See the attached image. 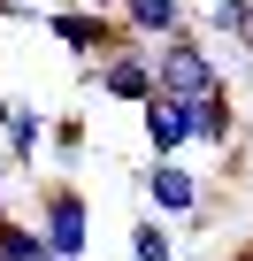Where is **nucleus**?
Segmentation results:
<instances>
[{
    "label": "nucleus",
    "mask_w": 253,
    "mask_h": 261,
    "mask_svg": "<svg viewBox=\"0 0 253 261\" xmlns=\"http://www.w3.org/2000/svg\"><path fill=\"white\" fill-rule=\"evenodd\" d=\"M215 85H222V62H215V46H207V31H200V23H184V31L154 39V92L200 100V92H215Z\"/></svg>",
    "instance_id": "nucleus-1"
},
{
    "label": "nucleus",
    "mask_w": 253,
    "mask_h": 261,
    "mask_svg": "<svg viewBox=\"0 0 253 261\" xmlns=\"http://www.w3.org/2000/svg\"><path fill=\"white\" fill-rule=\"evenodd\" d=\"M39 238H46V253L54 261H85L92 253V200L77 192V185H39Z\"/></svg>",
    "instance_id": "nucleus-2"
},
{
    "label": "nucleus",
    "mask_w": 253,
    "mask_h": 261,
    "mask_svg": "<svg viewBox=\"0 0 253 261\" xmlns=\"http://www.w3.org/2000/svg\"><path fill=\"white\" fill-rule=\"evenodd\" d=\"M39 23H46V31H54V46H62V54H77V62H100V54H115L123 39H131V31H123V16H100V8H85V0H69V8H46Z\"/></svg>",
    "instance_id": "nucleus-3"
},
{
    "label": "nucleus",
    "mask_w": 253,
    "mask_h": 261,
    "mask_svg": "<svg viewBox=\"0 0 253 261\" xmlns=\"http://www.w3.org/2000/svg\"><path fill=\"white\" fill-rule=\"evenodd\" d=\"M92 92L115 100V108L154 100V46H146V39H123L115 54H100V62H92Z\"/></svg>",
    "instance_id": "nucleus-4"
},
{
    "label": "nucleus",
    "mask_w": 253,
    "mask_h": 261,
    "mask_svg": "<svg viewBox=\"0 0 253 261\" xmlns=\"http://www.w3.org/2000/svg\"><path fill=\"white\" fill-rule=\"evenodd\" d=\"M138 192H146V207H154L161 223H184V215L207 200V185H200V177H192L177 154H154V162L138 169Z\"/></svg>",
    "instance_id": "nucleus-5"
},
{
    "label": "nucleus",
    "mask_w": 253,
    "mask_h": 261,
    "mask_svg": "<svg viewBox=\"0 0 253 261\" xmlns=\"http://www.w3.org/2000/svg\"><path fill=\"white\" fill-rule=\"evenodd\" d=\"M138 139H146V154H184L192 146V100H177V92L138 100Z\"/></svg>",
    "instance_id": "nucleus-6"
},
{
    "label": "nucleus",
    "mask_w": 253,
    "mask_h": 261,
    "mask_svg": "<svg viewBox=\"0 0 253 261\" xmlns=\"http://www.w3.org/2000/svg\"><path fill=\"white\" fill-rule=\"evenodd\" d=\"M192 146H207V154L238 146V100H230V85H215V92L192 100Z\"/></svg>",
    "instance_id": "nucleus-7"
},
{
    "label": "nucleus",
    "mask_w": 253,
    "mask_h": 261,
    "mask_svg": "<svg viewBox=\"0 0 253 261\" xmlns=\"http://www.w3.org/2000/svg\"><path fill=\"white\" fill-rule=\"evenodd\" d=\"M0 130H8V169H31V162L46 154V130H54V115H46L39 100H16Z\"/></svg>",
    "instance_id": "nucleus-8"
},
{
    "label": "nucleus",
    "mask_w": 253,
    "mask_h": 261,
    "mask_svg": "<svg viewBox=\"0 0 253 261\" xmlns=\"http://www.w3.org/2000/svg\"><path fill=\"white\" fill-rule=\"evenodd\" d=\"M192 23V0H123V31L131 39H169V31H184Z\"/></svg>",
    "instance_id": "nucleus-9"
},
{
    "label": "nucleus",
    "mask_w": 253,
    "mask_h": 261,
    "mask_svg": "<svg viewBox=\"0 0 253 261\" xmlns=\"http://www.w3.org/2000/svg\"><path fill=\"white\" fill-rule=\"evenodd\" d=\"M131 261H177V230L161 215H138L131 223Z\"/></svg>",
    "instance_id": "nucleus-10"
},
{
    "label": "nucleus",
    "mask_w": 253,
    "mask_h": 261,
    "mask_svg": "<svg viewBox=\"0 0 253 261\" xmlns=\"http://www.w3.org/2000/svg\"><path fill=\"white\" fill-rule=\"evenodd\" d=\"M39 253H46L39 223H23V215H0V261H39Z\"/></svg>",
    "instance_id": "nucleus-11"
},
{
    "label": "nucleus",
    "mask_w": 253,
    "mask_h": 261,
    "mask_svg": "<svg viewBox=\"0 0 253 261\" xmlns=\"http://www.w3.org/2000/svg\"><path fill=\"white\" fill-rule=\"evenodd\" d=\"M46 146H54L62 162H77V154H85V115H62V123L46 130Z\"/></svg>",
    "instance_id": "nucleus-12"
},
{
    "label": "nucleus",
    "mask_w": 253,
    "mask_h": 261,
    "mask_svg": "<svg viewBox=\"0 0 253 261\" xmlns=\"http://www.w3.org/2000/svg\"><path fill=\"white\" fill-rule=\"evenodd\" d=\"M46 8H69V0H0V16H46Z\"/></svg>",
    "instance_id": "nucleus-13"
},
{
    "label": "nucleus",
    "mask_w": 253,
    "mask_h": 261,
    "mask_svg": "<svg viewBox=\"0 0 253 261\" xmlns=\"http://www.w3.org/2000/svg\"><path fill=\"white\" fill-rule=\"evenodd\" d=\"M230 46H238V54L253 62V8H245V23H238V39H230Z\"/></svg>",
    "instance_id": "nucleus-14"
},
{
    "label": "nucleus",
    "mask_w": 253,
    "mask_h": 261,
    "mask_svg": "<svg viewBox=\"0 0 253 261\" xmlns=\"http://www.w3.org/2000/svg\"><path fill=\"white\" fill-rule=\"evenodd\" d=\"M85 8H100V16H123V0H85Z\"/></svg>",
    "instance_id": "nucleus-15"
},
{
    "label": "nucleus",
    "mask_w": 253,
    "mask_h": 261,
    "mask_svg": "<svg viewBox=\"0 0 253 261\" xmlns=\"http://www.w3.org/2000/svg\"><path fill=\"white\" fill-rule=\"evenodd\" d=\"M0 215H8V162H0Z\"/></svg>",
    "instance_id": "nucleus-16"
},
{
    "label": "nucleus",
    "mask_w": 253,
    "mask_h": 261,
    "mask_svg": "<svg viewBox=\"0 0 253 261\" xmlns=\"http://www.w3.org/2000/svg\"><path fill=\"white\" fill-rule=\"evenodd\" d=\"M8 108H16V100H8V85H0V123H8Z\"/></svg>",
    "instance_id": "nucleus-17"
},
{
    "label": "nucleus",
    "mask_w": 253,
    "mask_h": 261,
    "mask_svg": "<svg viewBox=\"0 0 253 261\" xmlns=\"http://www.w3.org/2000/svg\"><path fill=\"white\" fill-rule=\"evenodd\" d=\"M230 261H253V246H245V253H230Z\"/></svg>",
    "instance_id": "nucleus-18"
},
{
    "label": "nucleus",
    "mask_w": 253,
    "mask_h": 261,
    "mask_svg": "<svg viewBox=\"0 0 253 261\" xmlns=\"http://www.w3.org/2000/svg\"><path fill=\"white\" fill-rule=\"evenodd\" d=\"M39 261H54V253H39Z\"/></svg>",
    "instance_id": "nucleus-19"
}]
</instances>
